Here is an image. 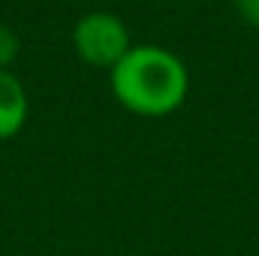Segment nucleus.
Masks as SVG:
<instances>
[{"mask_svg":"<svg viewBox=\"0 0 259 256\" xmlns=\"http://www.w3.org/2000/svg\"><path fill=\"white\" fill-rule=\"evenodd\" d=\"M109 88L118 106L139 118L175 115L190 97V69L163 46H133L109 69Z\"/></svg>","mask_w":259,"mask_h":256,"instance_id":"1","label":"nucleus"},{"mask_svg":"<svg viewBox=\"0 0 259 256\" xmlns=\"http://www.w3.org/2000/svg\"><path fill=\"white\" fill-rule=\"evenodd\" d=\"M72 52L78 55V61L94 69H112L130 49V30L127 24L115 15V12H106V9H94V12H84L75 24H72Z\"/></svg>","mask_w":259,"mask_h":256,"instance_id":"2","label":"nucleus"},{"mask_svg":"<svg viewBox=\"0 0 259 256\" xmlns=\"http://www.w3.org/2000/svg\"><path fill=\"white\" fill-rule=\"evenodd\" d=\"M30 115V100L12 69H0V142L18 136Z\"/></svg>","mask_w":259,"mask_h":256,"instance_id":"3","label":"nucleus"},{"mask_svg":"<svg viewBox=\"0 0 259 256\" xmlns=\"http://www.w3.org/2000/svg\"><path fill=\"white\" fill-rule=\"evenodd\" d=\"M18 55V39L9 27H0V69H9L12 58Z\"/></svg>","mask_w":259,"mask_h":256,"instance_id":"4","label":"nucleus"},{"mask_svg":"<svg viewBox=\"0 0 259 256\" xmlns=\"http://www.w3.org/2000/svg\"><path fill=\"white\" fill-rule=\"evenodd\" d=\"M235 6H238V12L244 15V21L253 24L259 30V0H235Z\"/></svg>","mask_w":259,"mask_h":256,"instance_id":"5","label":"nucleus"}]
</instances>
